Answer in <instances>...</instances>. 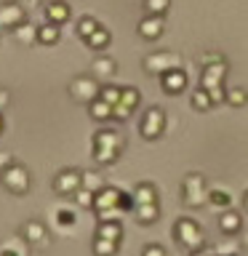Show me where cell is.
I'll return each instance as SVG.
<instances>
[{
	"label": "cell",
	"instance_id": "13",
	"mask_svg": "<svg viewBox=\"0 0 248 256\" xmlns=\"http://www.w3.org/2000/svg\"><path fill=\"white\" fill-rule=\"evenodd\" d=\"M115 70H118L115 59H110V56H99V59L94 62V70H91V75H94L96 80H110L112 75H115Z\"/></svg>",
	"mask_w": 248,
	"mask_h": 256
},
{
	"label": "cell",
	"instance_id": "10",
	"mask_svg": "<svg viewBox=\"0 0 248 256\" xmlns=\"http://www.w3.org/2000/svg\"><path fill=\"white\" fill-rule=\"evenodd\" d=\"M227 75V64H208L203 67V75H200V88H206V91H216V88H222V78Z\"/></svg>",
	"mask_w": 248,
	"mask_h": 256
},
{
	"label": "cell",
	"instance_id": "7",
	"mask_svg": "<svg viewBox=\"0 0 248 256\" xmlns=\"http://www.w3.org/2000/svg\"><path fill=\"white\" fill-rule=\"evenodd\" d=\"M163 126H166V112L160 107H150L144 120H142V136L144 139H158Z\"/></svg>",
	"mask_w": 248,
	"mask_h": 256
},
{
	"label": "cell",
	"instance_id": "2",
	"mask_svg": "<svg viewBox=\"0 0 248 256\" xmlns=\"http://www.w3.org/2000/svg\"><path fill=\"white\" fill-rule=\"evenodd\" d=\"M144 70L150 75H168L174 70H182V56L174 54V51H158V54H150L144 56Z\"/></svg>",
	"mask_w": 248,
	"mask_h": 256
},
{
	"label": "cell",
	"instance_id": "42",
	"mask_svg": "<svg viewBox=\"0 0 248 256\" xmlns=\"http://www.w3.org/2000/svg\"><path fill=\"white\" fill-rule=\"evenodd\" d=\"M192 256H219L216 251H198V254H192Z\"/></svg>",
	"mask_w": 248,
	"mask_h": 256
},
{
	"label": "cell",
	"instance_id": "27",
	"mask_svg": "<svg viewBox=\"0 0 248 256\" xmlns=\"http://www.w3.org/2000/svg\"><path fill=\"white\" fill-rule=\"evenodd\" d=\"M91 115L96 120H107V118H112V107L104 99H96V102H91Z\"/></svg>",
	"mask_w": 248,
	"mask_h": 256
},
{
	"label": "cell",
	"instance_id": "18",
	"mask_svg": "<svg viewBox=\"0 0 248 256\" xmlns=\"http://www.w3.org/2000/svg\"><path fill=\"white\" fill-rule=\"evenodd\" d=\"M38 32H40V27H35L32 22H22L19 27L14 30V38L19 40V43H32V40H38Z\"/></svg>",
	"mask_w": 248,
	"mask_h": 256
},
{
	"label": "cell",
	"instance_id": "34",
	"mask_svg": "<svg viewBox=\"0 0 248 256\" xmlns=\"http://www.w3.org/2000/svg\"><path fill=\"white\" fill-rule=\"evenodd\" d=\"M206 187V179L200 174H187L184 176V190H203Z\"/></svg>",
	"mask_w": 248,
	"mask_h": 256
},
{
	"label": "cell",
	"instance_id": "24",
	"mask_svg": "<svg viewBox=\"0 0 248 256\" xmlns=\"http://www.w3.org/2000/svg\"><path fill=\"white\" fill-rule=\"evenodd\" d=\"M38 40L40 43H56V40H59V24H54V22L43 24L38 32Z\"/></svg>",
	"mask_w": 248,
	"mask_h": 256
},
{
	"label": "cell",
	"instance_id": "17",
	"mask_svg": "<svg viewBox=\"0 0 248 256\" xmlns=\"http://www.w3.org/2000/svg\"><path fill=\"white\" fill-rule=\"evenodd\" d=\"M46 14L54 24H62V22H67V16H70V6L64 3V0H51L46 8Z\"/></svg>",
	"mask_w": 248,
	"mask_h": 256
},
{
	"label": "cell",
	"instance_id": "1",
	"mask_svg": "<svg viewBox=\"0 0 248 256\" xmlns=\"http://www.w3.org/2000/svg\"><path fill=\"white\" fill-rule=\"evenodd\" d=\"M120 150H123V136L118 131H110V128H102V131H96L94 136V158L99 160V163H112Z\"/></svg>",
	"mask_w": 248,
	"mask_h": 256
},
{
	"label": "cell",
	"instance_id": "20",
	"mask_svg": "<svg viewBox=\"0 0 248 256\" xmlns=\"http://www.w3.org/2000/svg\"><path fill=\"white\" fill-rule=\"evenodd\" d=\"M184 203H187L190 208H198L203 203H211V192H208L206 187L203 190H184Z\"/></svg>",
	"mask_w": 248,
	"mask_h": 256
},
{
	"label": "cell",
	"instance_id": "9",
	"mask_svg": "<svg viewBox=\"0 0 248 256\" xmlns=\"http://www.w3.org/2000/svg\"><path fill=\"white\" fill-rule=\"evenodd\" d=\"M22 235H24V240H27L30 246H38V248H46L48 246V232H46V227L38 219L24 222L22 224Z\"/></svg>",
	"mask_w": 248,
	"mask_h": 256
},
{
	"label": "cell",
	"instance_id": "23",
	"mask_svg": "<svg viewBox=\"0 0 248 256\" xmlns=\"http://www.w3.org/2000/svg\"><path fill=\"white\" fill-rule=\"evenodd\" d=\"M83 190H88V192H102L104 190V179H102V174H94V171H86L83 174Z\"/></svg>",
	"mask_w": 248,
	"mask_h": 256
},
{
	"label": "cell",
	"instance_id": "16",
	"mask_svg": "<svg viewBox=\"0 0 248 256\" xmlns=\"http://www.w3.org/2000/svg\"><path fill=\"white\" fill-rule=\"evenodd\" d=\"M96 238H102V240H112V243H120V238H123V227H120L118 222H99Z\"/></svg>",
	"mask_w": 248,
	"mask_h": 256
},
{
	"label": "cell",
	"instance_id": "4",
	"mask_svg": "<svg viewBox=\"0 0 248 256\" xmlns=\"http://www.w3.org/2000/svg\"><path fill=\"white\" fill-rule=\"evenodd\" d=\"M0 182H3V187L8 192H14V195H24V192L30 190V171L24 168L22 163H14L8 166L3 174H0Z\"/></svg>",
	"mask_w": 248,
	"mask_h": 256
},
{
	"label": "cell",
	"instance_id": "39",
	"mask_svg": "<svg viewBox=\"0 0 248 256\" xmlns=\"http://www.w3.org/2000/svg\"><path fill=\"white\" fill-rule=\"evenodd\" d=\"M142 256H166V248H163V246H155V243H152V246H147V248L142 251Z\"/></svg>",
	"mask_w": 248,
	"mask_h": 256
},
{
	"label": "cell",
	"instance_id": "8",
	"mask_svg": "<svg viewBox=\"0 0 248 256\" xmlns=\"http://www.w3.org/2000/svg\"><path fill=\"white\" fill-rule=\"evenodd\" d=\"M120 198H123V192H120V190L104 187L102 192H96L94 208H96L99 214H104V211H120Z\"/></svg>",
	"mask_w": 248,
	"mask_h": 256
},
{
	"label": "cell",
	"instance_id": "40",
	"mask_svg": "<svg viewBox=\"0 0 248 256\" xmlns=\"http://www.w3.org/2000/svg\"><path fill=\"white\" fill-rule=\"evenodd\" d=\"M200 62H203L206 67H208V64H222L224 59H222V56H216V54H206V56H203V59H200Z\"/></svg>",
	"mask_w": 248,
	"mask_h": 256
},
{
	"label": "cell",
	"instance_id": "22",
	"mask_svg": "<svg viewBox=\"0 0 248 256\" xmlns=\"http://www.w3.org/2000/svg\"><path fill=\"white\" fill-rule=\"evenodd\" d=\"M3 251L14 254V256H27L30 243L24 240V235H16V238H11V240H6V243H3Z\"/></svg>",
	"mask_w": 248,
	"mask_h": 256
},
{
	"label": "cell",
	"instance_id": "15",
	"mask_svg": "<svg viewBox=\"0 0 248 256\" xmlns=\"http://www.w3.org/2000/svg\"><path fill=\"white\" fill-rule=\"evenodd\" d=\"M163 80V88L168 94H179L184 86H187V75H184L182 70H174V72H168V75H163L160 78Z\"/></svg>",
	"mask_w": 248,
	"mask_h": 256
},
{
	"label": "cell",
	"instance_id": "37",
	"mask_svg": "<svg viewBox=\"0 0 248 256\" xmlns=\"http://www.w3.org/2000/svg\"><path fill=\"white\" fill-rule=\"evenodd\" d=\"M94 198L96 195H94V192H88V190H78L75 192V200H78L80 206H94Z\"/></svg>",
	"mask_w": 248,
	"mask_h": 256
},
{
	"label": "cell",
	"instance_id": "28",
	"mask_svg": "<svg viewBox=\"0 0 248 256\" xmlns=\"http://www.w3.org/2000/svg\"><path fill=\"white\" fill-rule=\"evenodd\" d=\"M192 104H195L198 110H208L214 104V99H211V94H208L206 88H195V94H192Z\"/></svg>",
	"mask_w": 248,
	"mask_h": 256
},
{
	"label": "cell",
	"instance_id": "32",
	"mask_svg": "<svg viewBox=\"0 0 248 256\" xmlns=\"http://www.w3.org/2000/svg\"><path fill=\"white\" fill-rule=\"evenodd\" d=\"M227 102L232 104V107H243V104L248 102V94L243 91V88H230V91H227Z\"/></svg>",
	"mask_w": 248,
	"mask_h": 256
},
{
	"label": "cell",
	"instance_id": "30",
	"mask_svg": "<svg viewBox=\"0 0 248 256\" xmlns=\"http://www.w3.org/2000/svg\"><path fill=\"white\" fill-rule=\"evenodd\" d=\"M96 30H99V22H96V19H91V16H86V19H80V24H78V32H80V35H83L86 40L91 38Z\"/></svg>",
	"mask_w": 248,
	"mask_h": 256
},
{
	"label": "cell",
	"instance_id": "26",
	"mask_svg": "<svg viewBox=\"0 0 248 256\" xmlns=\"http://www.w3.org/2000/svg\"><path fill=\"white\" fill-rule=\"evenodd\" d=\"M99 99H104V102L110 104V107H115V104H120V99H123V88H115V86H102Z\"/></svg>",
	"mask_w": 248,
	"mask_h": 256
},
{
	"label": "cell",
	"instance_id": "35",
	"mask_svg": "<svg viewBox=\"0 0 248 256\" xmlns=\"http://www.w3.org/2000/svg\"><path fill=\"white\" fill-rule=\"evenodd\" d=\"M126 104V107H136V104H139V91H136V88H123V99H120Z\"/></svg>",
	"mask_w": 248,
	"mask_h": 256
},
{
	"label": "cell",
	"instance_id": "41",
	"mask_svg": "<svg viewBox=\"0 0 248 256\" xmlns=\"http://www.w3.org/2000/svg\"><path fill=\"white\" fill-rule=\"evenodd\" d=\"M6 104H8V91L0 88V107H6Z\"/></svg>",
	"mask_w": 248,
	"mask_h": 256
},
{
	"label": "cell",
	"instance_id": "44",
	"mask_svg": "<svg viewBox=\"0 0 248 256\" xmlns=\"http://www.w3.org/2000/svg\"><path fill=\"white\" fill-rule=\"evenodd\" d=\"M22 3H24V6H30V8H32V6H35V3H38V0H22Z\"/></svg>",
	"mask_w": 248,
	"mask_h": 256
},
{
	"label": "cell",
	"instance_id": "3",
	"mask_svg": "<svg viewBox=\"0 0 248 256\" xmlns=\"http://www.w3.org/2000/svg\"><path fill=\"white\" fill-rule=\"evenodd\" d=\"M174 232H176V240L187 248V251H192V254H198L200 248H203V230L198 227L192 219H179L176 222V227H174Z\"/></svg>",
	"mask_w": 248,
	"mask_h": 256
},
{
	"label": "cell",
	"instance_id": "14",
	"mask_svg": "<svg viewBox=\"0 0 248 256\" xmlns=\"http://www.w3.org/2000/svg\"><path fill=\"white\" fill-rule=\"evenodd\" d=\"M163 27H166V22H163V16H144V19L139 22V32L144 38H158L160 32H163Z\"/></svg>",
	"mask_w": 248,
	"mask_h": 256
},
{
	"label": "cell",
	"instance_id": "25",
	"mask_svg": "<svg viewBox=\"0 0 248 256\" xmlns=\"http://www.w3.org/2000/svg\"><path fill=\"white\" fill-rule=\"evenodd\" d=\"M94 254H96V256H115V254H118V243H112V240H102V238H94Z\"/></svg>",
	"mask_w": 248,
	"mask_h": 256
},
{
	"label": "cell",
	"instance_id": "19",
	"mask_svg": "<svg viewBox=\"0 0 248 256\" xmlns=\"http://www.w3.org/2000/svg\"><path fill=\"white\" fill-rule=\"evenodd\" d=\"M219 227H222L224 235H238V230H240V214L224 211L222 219H219Z\"/></svg>",
	"mask_w": 248,
	"mask_h": 256
},
{
	"label": "cell",
	"instance_id": "33",
	"mask_svg": "<svg viewBox=\"0 0 248 256\" xmlns=\"http://www.w3.org/2000/svg\"><path fill=\"white\" fill-rule=\"evenodd\" d=\"M70 224H75V214L70 208H59L56 211V227H70Z\"/></svg>",
	"mask_w": 248,
	"mask_h": 256
},
{
	"label": "cell",
	"instance_id": "31",
	"mask_svg": "<svg viewBox=\"0 0 248 256\" xmlns=\"http://www.w3.org/2000/svg\"><path fill=\"white\" fill-rule=\"evenodd\" d=\"M107 43H110V32L104 30V27H99L91 38H88V46H91V48H104Z\"/></svg>",
	"mask_w": 248,
	"mask_h": 256
},
{
	"label": "cell",
	"instance_id": "38",
	"mask_svg": "<svg viewBox=\"0 0 248 256\" xmlns=\"http://www.w3.org/2000/svg\"><path fill=\"white\" fill-rule=\"evenodd\" d=\"M8 166H14V158H11V152H8V150H0V174H3Z\"/></svg>",
	"mask_w": 248,
	"mask_h": 256
},
{
	"label": "cell",
	"instance_id": "47",
	"mask_svg": "<svg viewBox=\"0 0 248 256\" xmlns=\"http://www.w3.org/2000/svg\"><path fill=\"white\" fill-rule=\"evenodd\" d=\"M0 131H3V118H0Z\"/></svg>",
	"mask_w": 248,
	"mask_h": 256
},
{
	"label": "cell",
	"instance_id": "12",
	"mask_svg": "<svg viewBox=\"0 0 248 256\" xmlns=\"http://www.w3.org/2000/svg\"><path fill=\"white\" fill-rule=\"evenodd\" d=\"M134 200H136V206H152V203H158V187H155V184H150V182L136 184Z\"/></svg>",
	"mask_w": 248,
	"mask_h": 256
},
{
	"label": "cell",
	"instance_id": "6",
	"mask_svg": "<svg viewBox=\"0 0 248 256\" xmlns=\"http://www.w3.org/2000/svg\"><path fill=\"white\" fill-rule=\"evenodd\" d=\"M54 187L59 195H75L78 190H83V174L78 168H64V171L56 174Z\"/></svg>",
	"mask_w": 248,
	"mask_h": 256
},
{
	"label": "cell",
	"instance_id": "29",
	"mask_svg": "<svg viewBox=\"0 0 248 256\" xmlns=\"http://www.w3.org/2000/svg\"><path fill=\"white\" fill-rule=\"evenodd\" d=\"M168 6H171V0H144V8H147L150 16H163Z\"/></svg>",
	"mask_w": 248,
	"mask_h": 256
},
{
	"label": "cell",
	"instance_id": "5",
	"mask_svg": "<svg viewBox=\"0 0 248 256\" xmlns=\"http://www.w3.org/2000/svg\"><path fill=\"white\" fill-rule=\"evenodd\" d=\"M70 94L75 96L78 102H96L99 99V94H102V86H99V80H96L94 75H78V78H72V83H70Z\"/></svg>",
	"mask_w": 248,
	"mask_h": 256
},
{
	"label": "cell",
	"instance_id": "21",
	"mask_svg": "<svg viewBox=\"0 0 248 256\" xmlns=\"http://www.w3.org/2000/svg\"><path fill=\"white\" fill-rule=\"evenodd\" d=\"M134 214H136V222L152 224V222H158L160 208H158V203H152V206H136V208H134Z\"/></svg>",
	"mask_w": 248,
	"mask_h": 256
},
{
	"label": "cell",
	"instance_id": "45",
	"mask_svg": "<svg viewBox=\"0 0 248 256\" xmlns=\"http://www.w3.org/2000/svg\"><path fill=\"white\" fill-rule=\"evenodd\" d=\"M0 256H14V254H8V251H3V248H0Z\"/></svg>",
	"mask_w": 248,
	"mask_h": 256
},
{
	"label": "cell",
	"instance_id": "46",
	"mask_svg": "<svg viewBox=\"0 0 248 256\" xmlns=\"http://www.w3.org/2000/svg\"><path fill=\"white\" fill-rule=\"evenodd\" d=\"M243 206H246V208H248V195H246V198H243Z\"/></svg>",
	"mask_w": 248,
	"mask_h": 256
},
{
	"label": "cell",
	"instance_id": "36",
	"mask_svg": "<svg viewBox=\"0 0 248 256\" xmlns=\"http://www.w3.org/2000/svg\"><path fill=\"white\" fill-rule=\"evenodd\" d=\"M211 203L219 206V208H227L230 206V195H227V192H222V190H214L211 192Z\"/></svg>",
	"mask_w": 248,
	"mask_h": 256
},
{
	"label": "cell",
	"instance_id": "43",
	"mask_svg": "<svg viewBox=\"0 0 248 256\" xmlns=\"http://www.w3.org/2000/svg\"><path fill=\"white\" fill-rule=\"evenodd\" d=\"M240 243H243V246L248 248V232H243V238H240Z\"/></svg>",
	"mask_w": 248,
	"mask_h": 256
},
{
	"label": "cell",
	"instance_id": "11",
	"mask_svg": "<svg viewBox=\"0 0 248 256\" xmlns=\"http://www.w3.org/2000/svg\"><path fill=\"white\" fill-rule=\"evenodd\" d=\"M24 22V8L22 3H14V0H8V3H0V27H19Z\"/></svg>",
	"mask_w": 248,
	"mask_h": 256
}]
</instances>
